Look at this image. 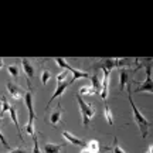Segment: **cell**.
Here are the masks:
<instances>
[{
    "label": "cell",
    "instance_id": "6da1fadb",
    "mask_svg": "<svg viewBox=\"0 0 153 153\" xmlns=\"http://www.w3.org/2000/svg\"><path fill=\"white\" fill-rule=\"evenodd\" d=\"M128 101H129V104H131V106H132L133 118H135V122H136L137 128H139L140 135H142V137H148L149 132H150V126H152V123L145 118V115L137 109L136 104L133 102V99H132V92H131V85H129V84H128Z\"/></svg>",
    "mask_w": 153,
    "mask_h": 153
},
{
    "label": "cell",
    "instance_id": "7a4b0ae2",
    "mask_svg": "<svg viewBox=\"0 0 153 153\" xmlns=\"http://www.w3.org/2000/svg\"><path fill=\"white\" fill-rule=\"evenodd\" d=\"M24 102H26V106H27V111H28V122L26 123V132L28 135L31 136H36V128H34V120H36V114H34V104H33V95L30 91L24 94Z\"/></svg>",
    "mask_w": 153,
    "mask_h": 153
},
{
    "label": "cell",
    "instance_id": "3957f363",
    "mask_svg": "<svg viewBox=\"0 0 153 153\" xmlns=\"http://www.w3.org/2000/svg\"><path fill=\"white\" fill-rule=\"evenodd\" d=\"M75 98H76V102H78V105H79V111H81L82 125H84V126H88V125H89V122L94 119L95 114H97V109H95V106L87 104V102L82 99V97L79 95V94H78V95H75Z\"/></svg>",
    "mask_w": 153,
    "mask_h": 153
},
{
    "label": "cell",
    "instance_id": "277c9868",
    "mask_svg": "<svg viewBox=\"0 0 153 153\" xmlns=\"http://www.w3.org/2000/svg\"><path fill=\"white\" fill-rule=\"evenodd\" d=\"M133 61L128 58H102L98 64H95V68H102V71H112L115 67H129Z\"/></svg>",
    "mask_w": 153,
    "mask_h": 153
},
{
    "label": "cell",
    "instance_id": "5b68a950",
    "mask_svg": "<svg viewBox=\"0 0 153 153\" xmlns=\"http://www.w3.org/2000/svg\"><path fill=\"white\" fill-rule=\"evenodd\" d=\"M54 61L57 62V65L61 67L62 70H67L68 72H72V78H71V84L76 81V79H79V78H89V74L85 71H81V70H76L74 67H71L68 62L65 61V58H61V57H55Z\"/></svg>",
    "mask_w": 153,
    "mask_h": 153
},
{
    "label": "cell",
    "instance_id": "8992f818",
    "mask_svg": "<svg viewBox=\"0 0 153 153\" xmlns=\"http://www.w3.org/2000/svg\"><path fill=\"white\" fill-rule=\"evenodd\" d=\"M109 81H111V71H104V78L101 81V98L106 102V98H108V92H109Z\"/></svg>",
    "mask_w": 153,
    "mask_h": 153
},
{
    "label": "cell",
    "instance_id": "52a82bcc",
    "mask_svg": "<svg viewBox=\"0 0 153 153\" xmlns=\"http://www.w3.org/2000/svg\"><path fill=\"white\" fill-rule=\"evenodd\" d=\"M6 87H7V91L11 95V98H14L16 101L22 99V97H24V94H26V91L22 87H19L17 84H13V82H7Z\"/></svg>",
    "mask_w": 153,
    "mask_h": 153
},
{
    "label": "cell",
    "instance_id": "ba28073f",
    "mask_svg": "<svg viewBox=\"0 0 153 153\" xmlns=\"http://www.w3.org/2000/svg\"><path fill=\"white\" fill-rule=\"evenodd\" d=\"M71 85V82L70 81H62V82H60V84H57V88H55V91H54V94H53V97H51V99L48 101V104H47V106H50V105L53 104V101H55V99L58 98V97H61L62 95V92L65 91L67 88Z\"/></svg>",
    "mask_w": 153,
    "mask_h": 153
},
{
    "label": "cell",
    "instance_id": "9c48e42d",
    "mask_svg": "<svg viewBox=\"0 0 153 153\" xmlns=\"http://www.w3.org/2000/svg\"><path fill=\"white\" fill-rule=\"evenodd\" d=\"M62 137L65 139V140H68L70 143H72V145H75V146H79V148H84L85 146V142L82 140V139H79V137H76L75 135H72V133H70V132L67 131H62Z\"/></svg>",
    "mask_w": 153,
    "mask_h": 153
},
{
    "label": "cell",
    "instance_id": "30bf717a",
    "mask_svg": "<svg viewBox=\"0 0 153 153\" xmlns=\"http://www.w3.org/2000/svg\"><path fill=\"white\" fill-rule=\"evenodd\" d=\"M22 64H23V68H24V72H26V75H27V79L30 82V79L34 76V65L31 64V61L28 60V58H22Z\"/></svg>",
    "mask_w": 153,
    "mask_h": 153
},
{
    "label": "cell",
    "instance_id": "8fae6325",
    "mask_svg": "<svg viewBox=\"0 0 153 153\" xmlns=\"http://www.w3.org/2000/svg\"><path fill=\"white\" fill-rule=\"evenodd\" d=\"M62 112H64V109H62V108H61V105L58 104V105H57V108H55V111L51 115H50V118L47 119V122H50V123H51L53 126H55L57 123H58V122H60Z\"/></svg>",
    "mask_w": 153,
    "mask_h": 153
},
{
    "label": "cell",
    "instance_id": "7c38bea8",
    "mask_svg": "<svg viewBox=\"0 0 153 153\" xmlns=\"http://www.w3.org/2000/svg\"><path fill=\"white\" fill-rule=\"evenodd\" d=\"M129 82V71L126 68H120L119 71V89L123 91Z\"/></svg>",
    "mask_w": 153,
    "mask_h": 153
},
{
    "label": "cell",
    "instance_id": "4fadbf2b",
    "mask_svg": "<svg viewBox=\"0 0 153 153\" xmlns=\"http://www.w3.org/2000/svg\"><path fill=\"white\" fill-rule=\"evenodd\" d=\"M64 148V145H55V143H44L43 152L44 153H60V150Z\"/></svg>",
    "mask_w": 153,
    "mask_h": 153
},
{
    "label": "cell",
    "instance_id": "5bb4252c",
    "mask_svg": "<svg viewBox=\"0 0 153 153\" xmlns=\"http://www.w3.org/2000/svg\"><path fill=\"white\" fill-rule=\"evenodd\" d=\"M9 112H10V118H11V120H13L14 126H16L17 132H19V136H20V139H23L22 129H20V125H19V119H17V109H16V106H10Z\"/></svg>",
    "mask_w": 153,
    "mask_h": 153
},
{
    "label": "cell",
    "instance_id": "9a60e30c",
    "mask_svg": "<svg viewBox=\"0 0 153 153\" xmlns=\"http://www.w3.org/2000/svg\"><path fill=\"white\" fill-rule=\"evenodd\" d=\"M85 148H87L91 153H99L101 145H99V142L97 140V139H91V140L85 142Z\"/></svg>",
    "mask_w": 153,
    "mask_h": 153
},
{
    "label": "cell",
    "instance_id": "2e32d148",
    "mask_svg": "<svg viewBox=\"0 0 153 153\" xmlns=\"http://www.w3.org/2000/svg\"><path fill=\"white\" fill-rule=\"evenodd\" d=\"M104 116L109 125H114V114H112V111H111V108L108 106L106 102H105V106H104Z\"/></svg>",
    "mask_w": 153,
    "mask_h": 153
},
{
    "label": "cell",
    "instance_id": "e0dca14e",
    "mask_svg": "<svg viewBox=\"0 0 153 153\" xmlns=\"http://www.w3.org/2000/svg\"><path fill=\"white\" fill-rule=\"evenodd\" d=\"M91 87L97 91V92H101V79H99V75L98 74H94L91 76Z\"/></svg>",
    "mask_w": 153,
    "mask_h": 153
},
{
    "label": "cell",
    "instance_id": "ac0fdd59",
    "mask_svg": "<svg viewBox=\"0 0 153 153\" xmlns=\"http://www.w3.org/2000/svg\"><path fill=\"white\" fill-rule=\"evenodd\" d=\"M0 102H1V106H0V118H1V116H3L7 111L10 109L11 105L9 104V101H7L6 98H0Z\"/></svg>",
    "mask_w": 153,
    "mask_h": 153
},
{
    "label": "cell",
    "instance_id": "d6986e66",
    "mask_svg": "<svg viewBox=\"0 0 153 153\" xmlns=\"http://www.w3.org/2000/svg\"><path fill=\"white\" fill-rule=\"evenodd\" d=\"M95 94H98V92H97V91H95L91 85L81 87V89H79V95H95Z\"/></svg>",
    "mask_w": 153,
    "mask_h": 153
},
{
    "label": "cell",
    "instance_id": "ffe728a7",
    "mask_svg": "<svg viewBox=\"0 0 153 153\" xmlns=\"http://www.w3.org/2000/svg\"><path fill=\"white\" fill-rule=\"evenodd\" d=\"M7 71H9V74H10L11 76H14V79H17V78H19L20 71H19V67H17V65H9V67H7Z\"/></svg>",
    "mask_w": 153,
    "mask_h": 153
},
{
    "label": "cell",
    "instance_id": "44dd1931",
    "mask_svg": "<svg viewBox=\"0 0 153 153\" xmlns=\"http://www.w3.org/2000/svg\"><path fill=\"white\" fill-rule=\"evenodd\" d=\"M68 74H70V72L67 71V70H62V71H61L60 74L57 75V84H60V82L65 81V78L68 76Z\"/></svg>",
    "mask_w": 153,
    "mask_h": 153
},
{
    "label": "cell",
    "instance_id": "7402d4cb",
    "mask_svg": "<svg viewBox=\"0 0 153 153\" xmlns=\"http://www.w3.org/2000/svg\"><path fill=\"white\" fill-rule=\"evenodd\" d=\"M50 78H51V72L50 71H43V74H41V82H43L44 85L50 81Z\"/></svg>",
    "mask_w": 153,
    "mask_h": 153
},
{
    "label": "cell",
    "instance_id": "603a6c76",
    "mask_svg": "<svg viewBox=\"0 0 153 153\" xmlns=\"http://www.w3.org/2000/svg\"><path fill=\"white\" fill-rule=\"evenodd\" d=\"M0 142H1V145H3V146H4L6 149H9V150L11 149L10 143H9L7 140H6V137H4V135H3V132H1V131H0Z\"/></svg>",
    "mask_w": 153,
    "mask_h": 153
},
{
    "label": "cell",
    "instance_id": "cb8c5ba5",
    "mask_svg": "<svg viewBox=\"0 0 153 153\" xmlns=\"http://www.w3.org/2000/svg\"><path fill=\"white\" fill-rule=\"evenodd\" d=\"M112 153H125V150L118 145V139L116 137H115V145H114V148H112Z\"/></svg>",
    "mask_w": 153,
    "mask_h": 153
},
{
    "label": "cell",
    "instance_id": "d4e9b609",
    "mask_svg": "<svg viewBox=\"0 0 153 153\" xmlns=\"http://www.w3.org/2000/svg\"><path fill=\"white\" fill-rule=\"evenodd\" d=\"M31 153H41V150H40V145H38V140H37V137L36 136H34V146H33Z\"/></svg>",
    "mask_w": 153,
    "mask_h": 153
},
{
    "label": "cell",
    "instance_id": "484cf974",
    "mask_svg": "<svg viewBox=\"0 0 153 153\" xmlns=\"http://www.w3.org/2000/svg\"><path fill=\"white\" fill-rule=\"evenodd\" d=\"M7 153H28V152L22 148H17V149H10V152H7Z\"/></svg>",
    "mask_w": 153,
    "mask_h": 153
},
{
    "label": "cell",
    "instance_id": "4316f807",
    "mask_svg": "<svg viewBox=\"0 0 153 153\" xmlns=\"http://www.w3.org/2000/svg\"><path fill=\"white\" fill-rule=\"evenodd\" d=\"M79 153H91V152H89V150H88V149L85 148V146H84V148L81 149V152H79Z\"/></svg>",
    "mask_w": 153,
    "mask_h": 153
},
{
    "label": "cell",
    "instance_id": "83f0119b",
    "mask_svg": "<svg viewBox=\"0 0 153 153\" xmlns=\"http://www.w3.org/2000/svg\"><path fill=\"white\" fill-rule=\"evenodd\" d=\"M152 150H153V148H152V145L148 148V150H146V153H152Z\"/></svg>",
    "mask_w": 153,
    "mask_h": 153
},
{
    "label": "cell",
    "instance_id": "f1b7e54d",
    "mask_svg": "<svg viewBox=\"0 0 153 153\" xmlns=\"http://www.w3.org/2000/svg\"><path fill=\"white\" fill-rule=\"evenodd\" d=\"M3 64H4V62H3V58H0V68L3 67Z\"/></svg>",
    "mask_w": 153,
    "mask_h": 153
}]
</instances>
